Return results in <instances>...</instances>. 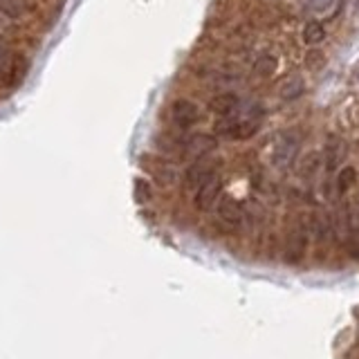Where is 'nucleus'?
Listing matches in <instances>:
<instances>
[{
  "instance_id": "8",
  "label": "nucleus",
  "mask_w": 359,
  "mask_h": 359,
  "mask_svg": "<svg viewBox=\"0 0 359 359\" xmlns=\"http://www.w3.org/2000/svg\"><path fill=\"white\" fill-rule=\"evenodd\" d=\"M348 155V146L341 137H337V135H332V137L328 140V144H325V168L332 173L334 168H339L346 160Z\"/></svg>"
},
{
  "instance_id": "5",
  "label": "nucleus",
  "mask_w": 359,
  "mask_h": 359,
  "mask_svg": "<svg viewBox=\"0 0 359 359\" xmlns=\"http://www.w3.org/2000/svg\"><path fill=\"white\" fill-rule=\"evenodd\" d=\"M216 146H218V142L213 135L196 133L180 144V149H182V155L191 157V160H200V157H207L209 153L216 151Z\"/></svg>"
},
{
  "instance_id": "10",
  "label": "nucleus",
  "mask_w": 359,
  "mask_h": 359,
  "mask_svg": "<svg viewBox=\"0 0 359 359\" xmlns=\"http://www.w3.org/2000/svg\"><path fill=\"white\" fill-rule=\"evenodd\" d=\"M218 216H220V220L236 227V224L243 220V205L236 198L224 196L222 200H218Z\"/></svg>"
},
{
  "instance_id": "7",
  "label": "nucleus",
  "mask_w": 359,
  "mask_h": 359,
  "mask_svg": "<svg viewBox=\"0 0 359 359\" xmlns=\"http://www.w3.org/2000/svg\"><path fill=\"white\" fill-rule=\"evenodd\" d=\"M303 90H306V81H303V76L299 72H290L285 74L283 79L278 81L276 86V93L283 101H292V99H299L303 95Z\"/></svg>"
},
{
  "instance_id": "12",
  "label": "nucleus",
  "mask_w": 359,
  "mask_h": 359,
  "mask_svg": "<svg viewBox=\"0 0 359 359\" xmlns=\"http://www.w3.org/2000/svg\"><path fill=\"white\" fill-rule=\"evenodd\" d=\"M325 39V27L319 20H310L306 27H303V41L308 45H319Z\"/></svg>"
},
{
  "instance_id": "2",
  "label": "nucleus",
  "mask_w": 359,
  "mask_h": 359,
  "mask_svg": "<svg viewBox=\"0 0 359 359\" xmlns=\"http://www.w3.org/2000/svg\"><path fill=\"white\" fill-rule=\"evenodd\" d=\"M299 146H301V137L297 133L285 130L280 133L276 142H274V149H272V164L276 168H285L294 162V157L299 153Z\"/></svg>"
},
{
  "instance_id": "15",
  "label": "nucleus",
  "mask_w": 359,
  "mask_h": 359,
  "mask_svg": "<svg viewBox=\"0 0 359 359\" xmlns=\"http://www.w3.org/2000/svg\"><path fill=\"white\" fill-rule=\"evenodd\" d=\"M276 65H278V61L274 59L272 54H263L261 59L256 61L254 70H256L258 76H272L276 72Z\"/></svg>"
},
{
  "instance_id": "3",
  "label": "nucleus",
  "mask_w": 359,
  "mask_h": 359,
  "mask_svg": "<svg viewBox=\"0 0 359 359\" xmlns=\"http://www.w3.org/2000/svg\"><path fill=\"white\" fill-rule=\"evenodd\" d=\"M216 173H218V160H211V157L207 155V157H200V160L191 162V166L184 173V182L191 191H198L209 177H213Z\"/></svg>"
},
{
  "instance_id": "16",
  "label": "nucleus",
  "mask_w": 359,
  "mask_h": 359,
  "mask_svg": "<svg viewBox=\"0 0 359 359\" xmlns=\"http://www.w3.org/2000/svg\"><path fill=\"white\" fill-rule=\"evenodd\" d=\"M323 65H325V54L321 50H310L306 54V67H308V70L319 72Z\"/></svg>"
},
{
  "instance_id": "11",
  "label": "nucleus",
  "mask_w": 359,
  "mask_h": 359,
  "mask_svg": "<svg viewBox=\"0 0 359 359\" xmlns=\"http://www.w3.org/2000/svg\"><path fill=\"white\" fill-rule=\"evenodd\" d=\"M11 72H14V50L0 36V79H7Z\"/></svg>"
},
{
  "instance_id": "17",
  "label": "nucleus",
  "mask_w": 359,
  "mask_h": 359,
  "mask_svg": "<svg viewBox=\"0 0 359 359\" xmlns=\"http://www.w3.org/2000/svg\"><path fill=\"white\" fill-rule=\"evenodd\" d=\"M334 5V0H306V7L312 14H323Z\"/></svg>"
},
{
  "instance_id": "14",
  "label": "nucleus",
  "mask_w": 359,
  "mask_h": 359,
  "mask_svg": "<svg viewBox=\"0 0 359 359\" xmlns=\"http://www.w3.org/2000/svg\"><path fill=\"white\" fill-rule=\"evenodd\" d=\"M0 14L9 18H20L25 14V0H0Z\"/></svg>"
},
{
  "instance_id": "18",
  "label": "nucleus",
  "mask_w": 359,
  "mask_h": 359,
  "mask_svg": "<svg viewBox=\"0 0 359 359\" xmlns=\"http://www.w3.org/2000/svg\"><path fill=\"white\" fill-rule=\"evenodd\" d=\"M135 198H137V202H146L151 198V189L144 180H137V182H135Z\"/></svg>"
},
{
  "instance_id": "13",
  "label": "nucleus",
  "mask_w": 359,
  "mask_h": 359,
  "mask_svg": "<svg viewBox=\"0 0 359 359\" xmlns=\"http://www.w3.org/2000/svg\"><path fill=\"white\" fill-rule=\"evenodd\" d=\"M355 177H357V171H355V168H353V166H344L341 171L337 173V194L344 196L346 191L353 187Z\"/></svg>"
},
{
  "instance_id": "9",
  "label": "nucleus",
  "mask_w": 359,
  "mask_h": 359,
  "mask_svg": "<svg viewBox=\"0 0 359 359\" xmlns=\"http://www.w3.org/2000/svg\"><path fill=\"white\" fill-rule=\"evenodd\" d=\"M209 108H211V112H216L218 117H229L233 112H238L243 106H241V99L233 93H222L209 101Z\"/></svg>"
},
{
  "instance_id": "1",
  "label": "nucleus",
  "mask_w": 359,
  "mask_h": 359,
  "mask_svg": "<svg viewBox=\"0 0 359 359\" xmlns=\"http://www.w3.org/2000/svg\"><path fill=\"white\" fill-rule=\"evenodd\" d=\"M261 121H263V110L258 106H250V108H241L229 117H220L216 123V130L227 140H250L261 128Z\"/></svg>"
},
{
  "instance_id": "6",
  "label": "nucleus",
  "mask_w": 359,
  "mask_h": 359,
  "mask_svg": "<svg viewBox=\"0 0 359 359\" xmlns=\"http://www.w3.org/2000/svg\"><path fill=\"white\" fill-rule=\"evenodd\" d=\"M220 191H222V177H220V173H216L196 191V207L200 211H209L218 202Z\"/></svg>"
},
{
  "instance_id": "4",
  "label": "nucleus",
  "mask_w": 359,
  "mask_h": 359,
  "mask_svg": "<svg viewBox=\"0 0 359 359\" xmlns=\"http://www.w3.org/2000/svg\"><path fill=\"white\" fill-rule=\"evenodd\" d=\"M168 117H171L173 126H177L180 130H187V128L196 126V123L200 121V108L189 99H177L171 104Z\"/></svg>"
}]
</instances>
